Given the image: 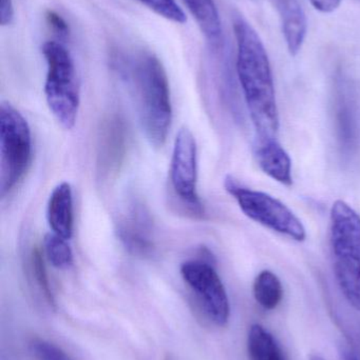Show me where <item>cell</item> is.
Instances as JSON below:
<instances>
[{"label": "cell", "mask_w": 360, "mask_h": 360, "mask_svg": "<svg viewBox=\"0 0 360 360\" xmlns=\"http://www.w3.org/2000/svg\"><path fill=\"white\" fill-rule=\"evenodd\" d=\"M232 27L237 41V76L258 139H276L280 120L266 46L241 15H234Z\"/></svg>", "instance_id": "6da1fadb"}, {"label": "cell", "mask_w": 360, "mask_h": 360, "mask_svg": "<svg viewBox=\"0 0 360 360\" xmlns=\"http://www.w3.org/2000/svg\"><path fill=\"white\" fill-rule=\"evenodd\" d=\"M132 86L137 115L145 136L154 148H162L173 122L170 89L162 63L143 53L125 71Z\"/></svg>", "instance_id": "7a4b0ae2"}, {"label": "cell", "mask_w": 360, "mask_h": 360, "mask_svg": "<svg viewBox=\"0 0 360 360\" xmlns=\"http://www.w3.org/2000/svg\"><path fill=\"white\" fill-rule=\"evenodd\" d=\"M330 241L340 291L349 304L360 307V216L345 201L332 205Z\"/></svg>", "instance_id": "3957f363"}, {"label": "cell", "mask_w": 360, "mask_h": 360, "mask_svg": "<svg viewBox=\"0 0 360 360\" xmlns=\"http://www.w3.org/2000/svg\"><path fill=\"white\" fill-rule=\"evenodd\" d=\"M46 63L44 96L49 109L63 128L75 126L80 110V82L73 57L67 48L55 40L46 41L42 48Z\"/></svg>", "instance_id": "277c9868"}, {"label": "cell", "mask_w": 360, "mask_h": 360, "mask_svg": "<svg viewBox=\"0 0 360 360\" xmlns=\"http://www.w3.org/2000/svg\"><path fill=\"white\" fill-rule=\"evenodd\" d=\"M33 155L31 129L27 120L10 103L0 107V188L6 197L29 170Z\"/></svg>", "instance_id": "5b68a950"}, {"label": "cell", "mask_w": 360, "mask_h": 360, "mask_svg": "<svg viewBox=\"0 0 360 360\" xmlns=\"http://www.w3.org/2000/svg\"><path fill=\"white\" fill-rule=\"evenodd\" d=\"M224 188L236 199L241 211L249 219L293 240H306V228L302 220L278 199L247 188L232 176H226Z\"/></svg>", "instance_id": "8992f818"}, {"label": "cell", "mask_w": 360, "mask_h": 360, "mask_svg": "<svg viewBox=\"0 0 360 360\" xmlns=\"http://www.w3.org/2000/svg\"><path fill=\"white\" fill-rule=\"evenodd\" d=\"M180 272L209 321L218 327L226 326L230 317V300L213 257L187 260L182 264Z\"/></svg>", "instance_id": "52a82bcc"}, {"label": "cell", "mask_w": 360, "mask_h": 360, "mask_svg": "<svg viewBox=\"0 0 360 360\" xmlns=\"http://www.w3.org/2000/svg\"><path fill=\"white\" fill-rule=\"evenodd\" d=\"M169 179L175 196L194 217L202 218L205 210L198 194V151L190 129L178 132L171 156Z\"/></svg>", "instance_id": "ba28073f"}, {"label": "cell", "mask_w": 360, "mask_h": 360, "mask_svg": "<svg viewBox=\"0 0 360 360\" xmlns=\"http://www.w3.org/2000/svg\"><path fill=\"white\" fill-rule=\"evenodd\" d=\"M129 132L120 114L101 122L97 137V173L99 181H109L120 173L128 151Z\"/></svg>", "instance_id": "9c48e42d"}, {"label": "cell", "mask_w": 360, "mask_h": 360, "mask_svg": "<svg viewBox=\"0 0 360 360\" xmlns=\"http://www.w3.org/2000/svg\"><path fill=\"white\" fill-rule=\"evenodd\" d=\"M116 235L123 247L135 257L149 258L156 252L154 221L147 207L132 201L116 224Z\"/></svg>", "instance_id": "30bf717a"}, {"label": "cell", "mask_w": 360, "mask_h": 360, "mask_svg": "<svg viewBox=\"0 0 360 360\" xmlns=\"http://www.w3.org/2000/svg\"><path fill=\"white\" fill-rule=\"evenodd\" d=\"M258 166L271 179L283 186L293 184L292 160L276 139H258L255 146Z\"/></svg>", "instance_id": "8fae6325"}, {"label": "cell", "mask_w": 360, "mask_h": 360, "mask_svg": "<svg viewBox=\"0 0 360 360\" xmlns=\"http://www.w3.org/2000/svg\"><path fill=\"white\" fill-rule=\"evenodd\" d=\"M46 217L54 234L67 240L72 238L74 229L73 192L68 182H61L51 193Z\"/></svg>", "instance_id": "7c38bea8"}, {"label": "cell", "mask_w": 360, "mask_h": 360, "mask_svg": "<svg viewBox=\"0 0 360 360\" xmlns=\"http://www.w3.org/2000/svg\"><path fill=\"white\" fill-rule=\"evenodd\" d=\"M280 17L283 33L292 56L302 51L308 31L306 13L298 0H274Z\"/></svg>", "instance_id": "4fadbf2b"}, {"label": "cell", "mask_w": 360, "mask_h": 360, "mask_svg": "<svg viewBox=\"0 0 360 360\" xmlns=\"http://www.w3.org/2000/svg\"><path fill=\"white\" fill-rule=\"evenodd\" d=\"M196 19L203 35L213 46L222 42V25L217 6L213 0H182Z\"/></svg>", "instance_id": "5bb4252c"}, {"label": "cell", "mask_w": 360, "mask_h": 360, "mask_svg": "<svg viewBox=\"0 0 360 360\" xmlns=\"http://www.w3.org/2000/svg\"><path fill=\"white\" fill-rule=\"evenodd\" d=\"M249 360H285L278 342L263 326H252L247 335Z\"/></svg>", "instance_id": "9a60e30c"}, {"label": "cell", "mask_w": 360, "mask_h": 360, "mask_svg": "<svg viewBox=\"0 0 360 360\" xmlns=\"http://www.w3.org/2000/svg\"><path fill=\"white\" fill-rule=\"evenodd\" d=\"M254 297L264 310H275L283 302V287L280 279L270 270H263L254 281Z\"/></svg>", "instance_id": "2e32d148"}, {"label": "cell", "mask_w": 360, "mask_h": 360, "mask_svg": "<svg viewBox=\"0 0 360 360\" xmlns=\"http://www.w3.org/2000/svg\"><path fill=\"white\" fill-rule=\"evenodd\" d=\"M42 250L46 259L54 268L67 270L73 266V251L67 239L54 233H49L44 236Z\"/></svg>", "instance_id": "e0dca14e"}, {"label": "cell", "mask_w": 360, "mask_h": 360, "mask_svg": "<svg viewBox=\"0 0 360 360\" xmlns=\"http://www.w3.org/2000/svg\"><path fill=\"white\" fill-rule=\"evenodd\" d=\"M44 257L46 256H44V250L40 249L38 245H34L30 251L27 262H29L32 277L37 285L38 289L44 295V300L51 307H55V298L52 289H51L48 273H46Z\"/></svg>", "instance_id": "ac0fdd59"}, {"label": "cell", "mask_w": 360, "mask_h": 360, "mask_svg": "<svg viewBox=\"0 0 360 360\" xmlns=\"http://www.w3.org/2000/svg\"><path fill=\"white\" fill-rule=\"evenodd\" d=\"M137 1L167 20L179 23V25H184L187 21V16L175 0H137Z\"/></svg>", "instance_id": "d6986e66"}, {"label": "cell", "mask_w": 360, "mask_h": 360, "mask_svg": "<svg viewBox=\"0 0 360 360\" xmlns=\"http://www.w3.org/2000/svg\"><path fill=\"white\" fill-rule=\"evenodd\" d=\"M30 351L36 360H73L61 348L42 338L32 340Z\"/></svg>", "instance_id": "ffe728a7"}, {"label": "cell", "mask_w": 360, "mask_h": 360, "mask_svg": "<svg viewBox=\"0 0 360 360\" xmlns=\"http://www.w3.org/2000/svg\"><path fill=\"white\" fill-rule=\"evenodd\" d=\"M46 20L55 35L58 36L59 38H67L69 36V25L58 13L52 10L46 11Z\"/></svg>", "instance_id": "44dd1931"}, {"label": "cell", "mask_w": 360, "mask_h": 360, "mask_svg": "<svg viewBox=\"0 0 360 360\" xmlns=\"http://www.w3.org/2000/svg\"><path fill=\"white\" fill-rule=\"evenodd\" d=\"M14 15L13 0H0V23L2 27L11 25L14 19Z\"/></svg>", "instance_id": "7402d4cb"}, {"label": "cell", "mask_w": 360, "mask_h": 360, "mask_svg": "<svg viewBox=\"0 0 360 360\" xmlns=\"http://www.w3.org/2000/svg\"><path fill=\"white\" fill-rule=\"evenodd\" d=\"M311 4L321 13H332L340 8L342 0H310Z\"/></svg>", "instance_id": "603a6c76"}, {"label": "cell", "mask_w": 360, "mask_h": 360, "mask_svg": "<svg viewBox=\"0 0 360 360\" xmlns=\"http://www.w3.org/2000/svg\"><path fill=\"white\" fill-rule=\"evenodd\" d=\"M347 360H359L354 353L350 352L347 355Z\"/></svg>", "instance_id": "cb8c5ba5"}, {"label": "cell", "mask_w": 360, "mask_h": 360, "mask_svg": "<svg viewBox=\"0 0 360 360\" xmlns=\"http://www.w3.org/2000/svg\"><path fill=\"white\" fill-rule=\"evenodd\" d=\"M311 360H327V359H323V357L318 356V355H312V356H311Z\"/></svg>", "instance_id": "d4e9b609"}]
</instances>
